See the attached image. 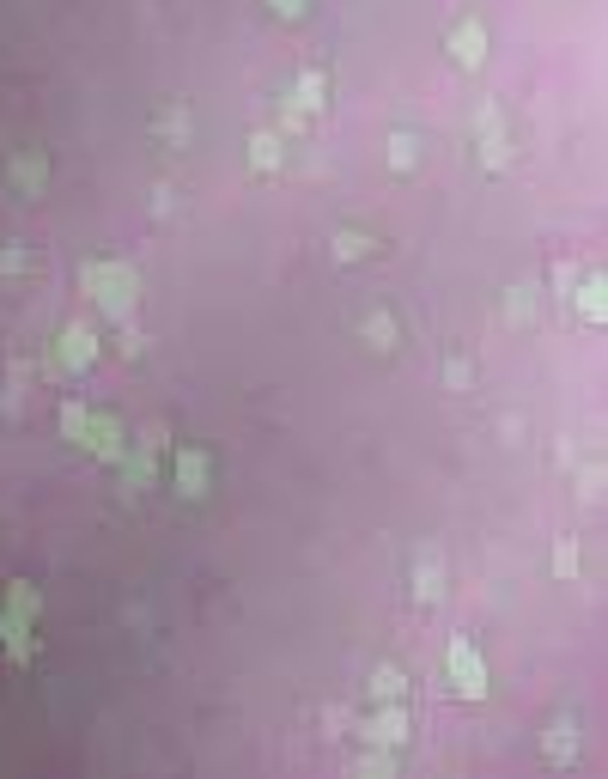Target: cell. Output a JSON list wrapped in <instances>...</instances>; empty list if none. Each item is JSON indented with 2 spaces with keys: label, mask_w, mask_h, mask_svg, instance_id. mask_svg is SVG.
I'll return each mask as SVG.
<instances>
[{
  "label": "cell",
  "mask_w": 608,
  "mask_h": 779,
  "mask_svg": "<svg viewBox=\"0 0 608 779\" xmlns=\"http://www.w3.org/2000/svg\"><path fill=\"white\" fill-rule=\"evenodd\" d=\"M92 353H98V341L85 329H67V360H92Z\"/></svg>",
  "instance_id": "cell-1"
},
{
  "label": "cell",
  "mask_w": 608,
  "mask_h": 779,
  "mask_svg": "<svg viewBox=\"0 0 608 779\" xmlns=\"http://www.w3.org/2000/svg\"><path fill=\"white\" fill-rule=\"evenodd\" d=\"M13 177H19V189H37L43 183V159H19L13 164Z\"/></svg>",
  "instance_id": "cell-2"
},
{
  "label": "cell",
  "mask_w": 608,
  "mask_h": 779,
  "mask_svg": "<svg viewBox=\"0 0 608 779\" xmlns=\"http://www.w3.org/2000/svg\"><path fill=\"white\" fill-rule=\"evenodd\" d=\"M456 55H463V62H481V31H463V37H456Z\"/></svg>",
  "instance_id": "cell-3"
},
{
  "label": "cell",
  "mask_w": 608,
  "mask_h": 779,
  "mask_svg": "<svg viewBox=\"0 0 608 779\" xmlns=\"http://www.w3.org/2000/svg\"><path fill=\"white\" fill-rule=\"evenodd\" d=\"M13 268H25V256L19 250H0V274H13Z\"/></svg>",
  "instance_id": "cell-4"
},
{
  "label": "cell",
  "mask_w": 608,
  "mask_h": 779,
  "mask_svg": "<svg viewBox=\"0 0 608 779\" xmlns=\"http://www.w3.org/2000/svg\"><path fill=\"white\" fill-rule=\"evenodd\" d=\"M274 6H286V13H299V0H274Z\"/></svg>",
  "instance_id": "cell-5"
}]
</instances>
